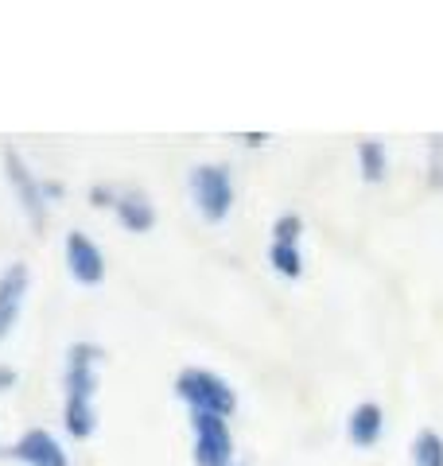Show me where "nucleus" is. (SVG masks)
<instances>
[{
    "label": "nucleus",
    "mask_w": 443,
    "mask_h": 466,
    "mask_svg": "<svg viewBox=\"0 0 443 466\" xmlns=\"http://www.w3.org/2000/svg\"><path fill=\"white\" fill-rule=\"evenodd\" d=\"M27 265H8L0 272V342L8 339V330L16 327L20 308H24V296H27Z\"/></svg>",
    "instance_id": "nucleus-7"
},
{
    "label": "nucleus",
    "mask_w": 443,
    "mask_h": 466,
    "mask_svg": "<svg viewBox=\"0 0 443 466\" xmlns=\"http://www.w3.org/2000/svg\"><path fill=\"white\" fill-rule=\"evenodd\" d=\"M381 428H386V416H381V408L374 400L358 404L346 420V435H350L354 447H374L381 440Z\"/></svg>",
    "instance_id": "nucleus-10"
},
{
    "label": "nucleus",
    "mask_w": 443,
    "mask_h": 466,
    "mask_svg": "<svg viewBox=\"0 0 443 466\" xmlns=\"http://www.w3.org/2000/svg\"><path fill=\"white\" fill-rule=\"evenodd\" d=\"M12 459H20L24 466H70L67 462V451L58 447V440L51 431H39L32 428L27 435H20V443L8 451Z\"/></svg>",
    "instance_id": "nucleus-8"
},
{
    "label": "nucleus",
    "mask_w": 443,
    "mask_h": 466,
    "mask_svg": "<svg viewBox=\"0 0 443 466\" xmlns=\"http://www.w3.org/2000/svg\"><path fill=\"white\" fill-rule=\"evenodd\" d=\"M5 171H8V183H12V195H16L20 210L27 214V222L43 229V222H47V191L36 179V171L24 164V156L16 148H5Z\"/></svg>",
    "instance_id": "nucleus-4"
},
{
    "label": "nucleus",
    "mask_w": 443,
    "mask_h": 466,
    "mask_svg": "<svg viewBox=\"0 0 443 466\" xmlns=\"http://www.w3.org/2000/svg\"><path fill=\"white\" fill-rule=\"evenodd\" d=\"M412 466H443V435L424 428L412 440Z\"/></svg>",
    "instance_id": "nucleus-11"
},
{
    "label": "nucleus",
    "mask_w": 443,
    "mask_h": 466,
    "mask_svg": "<svg viewBox=\"0 0 443 466\" xmlns=\"http://www.w3.org/2000/svg\"><path fill=\"white\" fill-rule=\"evenodd\" d=\"M98 361H101V350L86 342H74L67 354V431L74 440H90L94 435Z\"/></svg>",
    "instance_id": "nucleus-1"
},
{
    "label": "nucleus",
    "mask_w": 443,
    "mask_h": 466,
    "mask_svg": "<svg viewBox=\"0 0 443 466\" xmlns=\"http://www.w3.org/2000/svg\"><path fill=\"white\" fill-rule=\"evenodd\" d=\"M191 198L195 210L206 222H226V214L233 210V183H230V167L222 164H202L191 171Z\"/></svg>",
    "instance_id": "nucleus-3"
},
{
    "label": "nucleus",
    "mask_w": 443,
    "mask_h": 466,
    "mask_svg": "<svg viewBox=\"0 0 443 466\" xmlns=\"http://www.w3.org/2000/svg\"><path fill=\"white\" fill-rule=\"evenodd\" d=\"M113 214H117V222H121L129 233H144V229H152V226H156L152 202H148L144 195H137V191L113 195Z\"/></svg>",
    "instance_id": "nucleus-9"
},
{
    "label": "nucleus",
    "mask_w": 443,
    "mask_h": 466,
    "mask_svg": "<svg viewBox=\"0 0 443 466\" xmlns=\"http://www.w3.org/2000/svg\"><path fill=\"white\" fill-rule=\"evenodd\" d=\"M358 167L366 175V183L386 179V144L381 140H362L358 144Z\"/></svg>",
    "instance_id": "nucleus-12"
},
{
    "label": "nucleus",
    "mask_w": 443,
    "mask_h": 466,
    "mask_svg": "<svg viewBox=\"0 0 443 466\" xmlns=\"http://www.w3.org/2000/svg\"><path fill=\"white\" fill-rule=\"evenodd\" d=\"M16 385V370H8V366H0V392Z\"/></svg>",
    "instance_id": "nucleus-15"
},
{
    "label": "nucleus",
    "mask_w": 443,
    "mask_h": 466,
    "mask_svg": "<svg viewBox=\"0 0 443 466\" xmlns=\"http://www.w3.org/2000/svg\"><path fill=\"white\" fill-rule=\"evenodd\" d=\"M191 428H195V462L199 466H230L233 435H230L226 420L195 412V416H191Z\"/></svg>",
    "instance_id": "nucleus-5"
},
{
    "label": "nucleus",
    "mask_w": 443,
    "mask_h": 466,
    "mask_svg": "<svg viewBox=\"0 0 443 466\" xmlns=\"http://www.w3.org/2000/svg\"><path fill=\"white\" fill-rule=\"evenodd\" d=\"M0 455H5V451H0Z\"/></svg>",
    "instance_id": "nucleus-16"
},
{
    "label": "nucleus",
    "mask_w": 443,
    "mask_h": 466,
    "mask_svg": "<svg viewBox=\"0 0 443 466\" xmlns=\"http://www.w3.org/2000/svg\"><path fill=\"white\" fill-rule=\"evenodd\" d=\"M175 392H180V400H187L195 412H206V416H222V420H226L233 408H238L233 389L222 381L218 373H211V370H183L180 381H175Z\"/></svg>",
    "instance_id": "nucleus-2"
},
{
    "label": "nucleus",
    "mask_w": 443,
    "mask_h": 466,
    "mask_svg": "<svg viewBox=\"0 0 443 466\" xmlns=\"http://www.w3.org/2000/svg\"><path fill=\"white\" fill-rule=\"evenodd\" d=\"M300 233H304V222L295 214H280L276 226H273V241L276 245H300Z\"/></svg>",
    "instance_id": "nucleus-14"
},
{
    "label": "nucleus",
    "mask_w": 443,
    "mask_h": 466,
    "mask_svg": "<svg viewBox=\"0 0 443 466\" xmlns=\"http://www.w3.org/2000/svg\"><path fill=\"white\" fill-rule=\"evenodd\" d=\"M269 260H273V268L280 276H288V280H295V276L304 272V257H300V245H276L273 241V249H269Z\"/></svg>",
    "instance_id": "nucleus-13"
},
{
    "label": "nucleus",
    "mask_w": 443,
    "mask_h": 466,
    "mask_svg": "<svg viewBox=\"0 0 443 466\" xmlns=\"http://www.w3.org/2000/svg\"><path fill=\"white\" fill-rule=\"evenodd\" d=\"M67 268L82 288H98L106 280V257H101L98 245L78 229L67 238Z\"/></svg>",
    "instance_id": "nucleus-6"
}]
</instances>
